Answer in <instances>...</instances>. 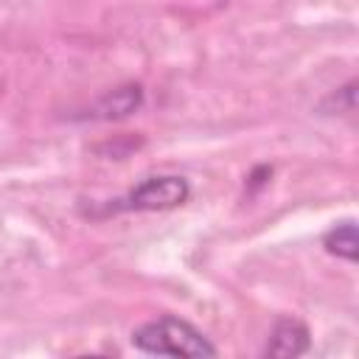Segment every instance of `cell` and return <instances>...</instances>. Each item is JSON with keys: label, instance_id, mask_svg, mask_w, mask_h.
I'll list each match as a JSON object with an SVG mask.
<instances>
[{"label": "cell", "instance_id": "obj_1", "mask_svg": "<svg viewBox=\"0 0 359 359\" xmlns=\"http://www.w3.org/2000/svg\"><path fill=\"white\" fill-rule=\"evenodd\" d=\"M132 345L140 353L151 356H185V359H205L216 356V345L188 320H180L174 314L154 317L132 331Z\"/></svg>", "mask_w": 359, "mask_h": 359}, {"label": "cell", "instance_id": "obj_2", "mask_svg": "<svg viewBox=\"0 0 359 359\" xmlns=\"http://www.w3.org/2000/svg\"><path fill=\"white\" fill-rule=\"evenodd\" d=\"M191 196V185L180 174H160V177H146L137 182L126 196L115 199V210H171L185 205Z\"/></svg>", "mask_w": 359, "mask_h": 359}, {"label": "cell", "instance_id": "obj_3", "mask_svg": "<svg viewBox=\"0 0 359 359\" xmlns=\"http://www.w3.org/2000/svg\"><path fill=\"white\" fill-rule=\"evenodd\" d=\"M311 345V337H309V328L294 320V317H280L272 331H269V339H266V348L264 353L266 356H280V359H289V356H300L306 353Z\"/></svg>", "mask_w": 359, "mask_h": 359}, {"label": "cell", "instance_id": "obj_4", "mask_svg": "<svg viewBox=\"0 0 359 359\" xmlns=\"http://www.w3.org/2000/svg\"><path fill=\"white\" fill-rule=\"evenodd\" d=\"M143 104V87L140 84H123L109 93H104L87 112V118L95 121H112V118H126Z\"/></svg>", "mask_w": 359, "mask_h": 359}, {"label": "cell", "instance_id": "obj_5", "mask_svg": "<svg viewBox=\"0 0 359 359\" xmlns=\"http://www.w3.org/2000/svg\"><path fill=\"white\" fill-rule=\"evenodd\" d=\"M325 250L337 258H345V261H356V250H359V241H356V224L353 222H342L337 227H331L323 238Z\"/></svg>", "mask_w": 359, "mask_h": 359}]
</instances>
